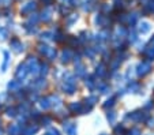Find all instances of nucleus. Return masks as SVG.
Returning a JSON list of instances; mask_svg holds the SVG:
<instances>
[{
    "label": "nucleus",
    "mask_w": 154,
    "mask_h": 135,
    "mask_svg": "<svg viewBox=\"0 0 154 135\" xmlns=\"http://www.w3.org/2000/svg\"><path fill=\"white\" fill-rule=\"evenodd\" d=\"M138 30H139L140 34H146V33H149V30H150V25H149L147 22H142V23L139 25V27H138Z\"/></svg>",
    "instance_id": "6ab92c4d"
},
{
    "label": "nucleus",
    "mask_w": 154,
    "mask_h": 135,
    "mask_svg": "<svg viewBox=\"0 0 154 135\" xmlns=\"http://www.w3.org/2000/svg\"><path fill=\"white\" fill-rule=\"evenodd\" d=\"M113 104H115V98H111V100H108L106 103L104 104V108L106 109V108H111V106H113Z\"/></svg>",
    "instance_id": "f704fd0d"
},
{
    "label": "nucleus",
    "mask_w": 154,
    "mask_h": 135,
    "mask_svg": "<svg viewBox=\"0 0 154 135\" xmlns=\"http://www.w3.org/2000/svg\"><path fill=\"white\" fill-rule=\"evenodd\" d=\"M0 135H3V130L0 128Z\"/></svg>",
    "instance_id": "8fccbe9b"
},
{
    "label": "nucleus",
    "mask_w": 154,
    "mask_h": 135,
    "mask_svg": "<svg viewBox=\"0 0 154 135\" xmlns=\"http://www.w3.org/2000/svg\"><path fill=\"white\" fill-rule=\"evenodd\" d=\"M101 135H106V134H101Z\"/></svg>",
    "instance_id": "3c124183"
},
{
    "label": "nucleus",
    "mask_w": 154,
    "mask_h": 135,
    "mask_svg": "<svg viewBox=\"0 0 154 135\" xmlns=\"http://www.w3.org/2000/svg\"><path fill=\"white\" fill-rule=\"evenodd\" d=\"M142 2H146V0H142Z\"/></svg>",
    "instance_id": "603ef678"
},
{
    "label": "nucleus",
    "mask_w": 154,
    "mask_h": 135,
    "mask_svg": "<svg viewBox=\"0 0 154 135\" xmlns=\"http://www.w3.org/2000/svg\"><path fill=\"white\" fill-rule=\"evenodd\" d=\"M125 37H127V30H125L123 26H119L116 30H115L113 38H112V40H113V45L115 47H119Z\"/></svg>",
    "instance_id": "f03ea898"
},
{
    "label": "nucleus",
    "mask_w": 154,
    "mask_h": 135,
    "mask_svg": "<svg viewBox=\"0 0 154 135\" xmlns=\"http://www.w3.org/2000/svg\"><path fill=\"white\" fill-rule=\"evenodd\" d=\"M42 123H45L44 126H48V124L51 123V119L49 118H45V119H42Z\"/></svg>",
    "instance_id": "c03bdc74"
},
{
    "label": "nucleus",
    "mask_w": 154,
    "mask_h": 135,
    "mask_svg": "<svg viewBox=\"0 0 154 135\" xmlns=\"http://www.w3.org/2000/svg\"><path fill=\"white\" fill-rule=\"evenodd\" d=\"M40 74L42 76L48 74V64H47V63H42V64H40Z\"/></svg>",
    "instance_id": "cd10ccee"
},
{
    "label": "nucleus",
    "mask_w": 154,
    "mask_h": 135,
    "mask_svg": "<svg viewBox=\"0 0 154 135\" xmlns=\"http://www.w3.org/2000/svg\"><path fill=\"white\" fill-rule=\"evenodd\" d=\"M6 115L10 116V118H15L17 116V109L15 108H7L6 109Z\"/></svg>",
    "instance_id": "c85d7f7f"
},
{
    "label": "nucleus",
    "mask_w": 154,
    "mask_h": 135,
    "mask_svg": "<svg viewBox=\"0 0 154 135\" xmlns=\"http://www.w3.org/2000/svg\"><path fill=\"white\" fill-rule=\"evenodd\" d=\"M145 112H142V111H135V112H132V113H130L127 116V119H130L131 121H135V123H139V121H142V120H145Z\"/></svg>",
    "instance_id": "39448f33"
},
{
    "label": "nucleus",
    "mask_w": 154,
    "mask_h": 135,
    "mask_svg": "<svg viewBox=\"0 0 154 135\" xmlns=\"http://www.w3.org/2000/svg\"><path fill=\"white\" fill-rule=\"evenodd\" d=\"M8 37V30L6 27H0V41H4Z\"/></svg>",
    "instance_id": "a878e982"
},
{
    "label": "nucleus",
    "mask_w": 154,
    "mask_h": 135,
    "mask_svg": "<svg viewBox=\"0 0 154 135\" xmlns=\"http://www.w3.org/2000/svg\"><path fill=\"white\" fill-rule=\"evenodd\" d=\"M27 70H29V74H38L40 72V64H38V60L35 57H29L26 62Z\"/></svg>",
    "instance_id": "7ed1b4c3"
},
{
    "label": "nucleus",
    "mask_w": 154,
    "mask_h": 135,
    "mask_svg": "<svg viewBox=\"0 0 154 135\" xmlns=\"http://www.w3.org/2000/svg\"><path fill=\"white\" fill-rule=\"evenodd\" d=\"M63 90L66 91V93H68V94H72L74 91H75V89H76V79L74 78L72 75H70L68 74L67 75V78L64 79V82H63Z\"/></svg>",
    "instance_id": "f257e3e1"
},
{
    "label": "nucleus",
    "mask_w": 154,
    "mask_h": 135,
    "mask_svg": "<svg viewBox=\"0 0 154 135\" xmlns=\"http://www.w3.org/2000/svg\"><path fill=\"white\" fill-rule=\"evenodd\" d=\"M130 40H131V42H134V41H137V35H135V33H132V34L130 35Z\"/></svg>",
    "instance_id": "a18cd8bd"
},
{
    "label": "nucleus",
    "mask_w": 154,
    "mask_h": 135,
    "mask_svg": "<svg viewBox=\"0 0 154 135\" xmlns=\"http://www.w3.org/2000/svg\"><path fill=\"white\" fill-rule=\"evenodd\" d=\"M145 55L147 56V59H150V60L154 59V45H150V47L145 51Z\"/></svg>",
    "instance_id": "393cba45"
},
{
    "label": "nucleus",
    "mask_w": 154,
    "mask_h": 135,
    "mask_svg": "<svg viewBox=\"0 0 154 135\" xmlns=\"http://www.w3.org/2000/svg\"><path fill=\"white\" fill-rule=\"evenodd\" d=\"M64 131H66L67 135H76V124L75 123L64 124Z\"/></svg>",
    "instance_id": "9d476101"
},
{
    "label": "nucleus",
    "mask_w": 154,
    "mask_h": 135,
    "mask_svg": "<svg viewBox=\"0 0 154 135\" xmlns=\"http://www.w3.org/2000/svg\"><path fill=\"white\" fill-rule=\"evenodd\" d=\"M7 87H8V90H11V91H18L20 89V82L19 81H10Z\"/></svg>",
    "instance_id": "4468645a"
},
{
    "label": "nucleus",
    "mask_w": 154,
    "mask_h": 135,
    "mask_svg": "<svg viewBox=\"0 0 154 135\" xmlns=\"http://www.w3.org/2000/svg\"><path fill=\"white\" fill-rule=\"evenodd\" d=\"M10 47H11V49L14 51L15 53H20L22 51H23V44H22L19 40H17V38L11 40V42H10Z\"/></svg>",
    "instance_id": "0eeeda50"
},
{
    "label": "nucleus",
    "mask_w": 154,
    "mask_h": 135,
    "mask_svg": "<svg viewBox=\"0 0 154 135\" xmlns=\"http://www.w3.org/2000/svg\"><path fill=\"white\" fill-rule=\"evenodd\" d=\"M122 60H123V59H120V57H116V60H115V62L112 63V66H111L112 71H116V68L119 67V64L122 63Z\"/></svg>",
    "instance_id": "2f4dec72"
},
{
    "label": "nucleus",
    "mask_w": 154,
    "mask_h": 135,
    "mask_svg": "<svg viewBox=\"0 0 154 135\" xmlns=\"http://www.w3.org/2000/svg\"><path fill=\"white\" fill-rule=\"evenodd\" d=\"M96 74L98 76H105L106 75V67H105L104 63H100V64L96 67Z\"/></svg>",
    "instance_id": "dca6fc26"
},
{
    "label": "nucleus",
    "mask_w": 154,
    "mask_h": 135,
    "mask_svg": "<svg viewBox=\"0 0 154 135\" xmlns=\"http://www.w3.org/2000/svg\"><path fill=\"white\" fill-rule=\"evenodd\" d=\"M139 87L140 86H139V83L138 82H131L127 90H128V93H137V91L139 90Z\"/></svg>",
    "instance_id": "4be33fe9"
},
{
    "label": "nucleus",
    "mask_w": 154,
    "mask_h": 135,
    "mask_svg": "<svg viewBox=\"0 0 154 135\" xmlns=\"http://www.w3.org/2000/svg\"><path fill=\"white\" fill-rule=\"evenodd\" d=\"M86 55L89 56V57H94V55H96V51L91 49V48H89V49H86Z\"/></svg>",
    "instance_id": "e433bc0d"
},
{
    "label": "nucleus",
    "mask_w": 154,
    "mask_h": 135,
    "mask_svg": "<svg viewBox=\"0 0 154 135\" xmlns=\"http://www.w3.org/2000/svg\"><path fill=\"white\" fill-rule=\"evenodd\" d=\"M70 3L72 4V6H76V4L79 3V0H70Z\"/></svg>",
    "instance_id": "49530a36"
},
{
    "label": "nucleus",
    "mask_w": 154,
    "mask_h": 135,
    "mask_svg": "<svg viewBox=\"0 0 154 135\" xmlns=\"http://www.w3.org/2000/svg\"><path fill=\"white\" fill-rule=\"evenodd\" d=\"M27 74H29V70H27L26 63L18 66V70H17V72H15V75H17L18 79H25Z\"/></svg>",
    "instance_id": "423d86ee"
},
{
    "label": "nucleus",
    "mask_w": 154,
    "mask_h": 135,
    "mask_svg": "<svg viewBox=\"0 0 154 135\" xmlns=\"http://www.w3.org/2000/svg\"><path fill=\"white\" fill-rule=\"evenodd\" d=\"M38 19H40V18H38V15L33 14V15H32V17H30V18H29V21H27L26 26H29V25H30V23H33V25H34V23H37V21H38Z\"/></svg>",
    "instance_id": "c756f323"
},
{
    "label": "nucleus",
    "mask_w": 154,
    "mask_h": 135,
    "mask_svg": "<svg viewBox=\"0 0 154 135\" xmlns=\"http://www.w3.org/2000/svg\"><path fill=\"white\" fill-rule=\"evenodd\" d=\"M51 18H52V15H51V8H47L45 11H42V14H41V19H42L44 22H49Z\"/></svg>",
    "instance_id": "412c9836"
},
{
    "label": "nucleus",
    "mask_w": 154,
    "mask_h": 135,
    "mask_svg": "<svg viewBox=\"0 0 154 135\" xmlns=\"http://www.w3.org/2000/svg\"><path fill=\"white\" fill-rule=\"evenodd\" d=\"M106 118H108V120L111 121V123H115V119H116V113H115L113 111H111L109 113H108Z\"/></svg>",
    "instance_id": "72a5a7b5"
},
{
    "label": "nucleus",
    "mask_w": 154,
    "mask_h": 135,
    "mask_svg": "<svg viewBox=\"0 0 154 135\" xmlns=\"http://www.w3.org/2000/svg\"><path fill=\"white\" fill-rule=\"evenodd\" d=\"M44 135H60V134H59V131H57V130H55V128H51L49 131L47 132V134H44Z\"/></svg>",
    "instance_id": "58836bf2"
},
{
    "label": "nucleus",
    "mask_w": 154,
    "mask_h": 135,
    "mask_svg": "<svg viewBox=\"0 0 154 135\" xmlns=\"http://www.w3.org/2000/svg\"><path fill=\"white\" fill-rule=\"evenodd\" d=\"M8 63H10V53L7 51L3 52V64H2V72H6L7 67H8Z\"/></svg>",
    "instance_id": "9b49d317"
},
{
    "label": "nucleus",
    "mask_w": 154,
    "mask_h": 135,
    "mask_svg": "<svg viewBox=\"0 0 154 135\" xmlns=\"http://www.w3.org/2000/svg\"><path fill=\"white\" fill-rule=\"evenodd\" d=\"M48 49H49V47H48V45H44V44H40V45H38V51H40L42 55H47Z\"/></svg>",
    "instance_id": "7c9ffc66"
},
{
    "label": "nucleus",
    "mask_w": 154,
    "mask_h": 135,
    "mask_svg": "<svg viewBox=\"0 0 154 135\" xmlns=\"http://www.w3.org/2000/svg\"><path fill=\"white\" fill-rule=\"evenodd\" d=\"M52 33H51V32H47V33H44V34H42V38H45V40H49V38H52Z\"/></svg>",
    "instance_id": "79ce46f5"
},
{
    "label": "nucleus",
    "mask_w": 154,
    "mask_h": 135,
    "mask_svg": "<svg viewBox=\"0 0 154 135\" xmlns=\"http://www.w3.org/2000/svg\"><path fill=\"white\" fill-rule=\"evenodd\" d=\"M35 2H29V3H26L23 7H22V10H20V12L22 14H32L33 11H34V8H35Z\"/></svg>",
    "instance_id": "6e6552de"
},
{
    "label": "nucleus",
    "mask_w": 154,
    "mask_h": 135,
    "mask_svg": "<svg viewBox=\"0 0 154 135\" xmlns=\"http://www.w3.org/2000/svg\"><path fill=\"white\" fill-rule=\"evenodd\" d=\"M49 103H51V106H53V108H59V106L61 105V98L59 97V96H51Z\"/></svg>",
    "instance_id": "ddd939ff"
},
{
    "label": "nucleus",
    "mask_w": 154,
    "mask_h": 135,
    "mask_svg": "<svg viewBox=\"0 0 154 135\" xmlns=\"http://www.w3.org/2000/svg\"><path fill=\"white\" fill-rule=\"evenodd\" d=\"M40 106L41 109H44V111H47V109L51 108V103H49V97H44L40 100Z\"/></svg>",
    "instance_id": "f3484780"
},
{
    "label": "nucleus",
    "mask_w": 154,
    "mask_h": 135,
    "mask_svg": "<svg viewBox=\"0 0 154 135\" xmlns=\"http://www.w3.org/2000/svg\"><path fill=\"white\" fill-rule=\"evenodd\" d=\"M86 86L90 90H93L94 87H96V81H94V76H89V78H86Z\"/></svg>",
    "instance_id": "b1692460"
},
{
    "label": "nucleus",
    "mask_w": 154,
    "mask_h": 135,
    "mask_svg": "<svg viewBox=\"0 0 154 135\" xmlns=\"http://www.w3.org/2000/svg\"><path fill=\"white\" fill-rule=\"evenodd\" d=\"M75 68H76V74H78L79 76H85V72H86V71H85V66L82 64L81 62L76 63V64H75Z\"/></svg>",
    "instance_id": "5701e85b"
},
{
    "label": "nucleus",
    "mask_w": 154,
    "mask_h": 135,
    "mask_svg": "<svg viewBox=\"0 0 154 135\" xmlns=\"http://www.w3.org/2000/svg\"><path fill=\"white\" fill-rule=\"evenodd\" d=\"M74 57V53H72V51H70V49H64L63 52H61V62L63 63H68L71 59Z\"/></svg>",
    "instance_id": "1a4fd4ad"
},
{
    "label": "nucleus",
    "mask_w": 154,
    "mask_h": 135,
    "mask_svg": "<svg viewBox=\"0 0 154 135\" xmlns=\"http://www.w3.org/2000/svg\"><path fill=\"white\" fill-rule=\"evenodd\" d=\"M150 70H151L150 63L149 62H140L139 64H138V67H137V74L139 76H145L146 74L150 72Z\"/></svg>",
    "instance_id": "20e7f679"
},
{
    "label": "nucleus",
    "mask_w": 154,
    "mask_h": 135,
    "mask_svg": "<svg viewBox=\"0 0 154 135\" xmlns=\"http://www.w3.org/2000/svg\"><path fill=\"white\" fill-rule=\"evenodd\" d=\"M8 135H20V127L18 124H11L8 128Z\"/></svg>",
    "instance_id": "a211bd4d"
},
{
    "label": "nucleus",
    "mask_w": 154,
    "mask_h": 135,
    "mask_svg": "<svg viewBox=\"0 0 154 135\" xmlns=\"http://www.w3.org/2000/svg\"><path fill=\"white\" fill-rule=\"evenodd\" d=\"M147 123H149V126H154V119H153V120H151V119H149V120H147Z\"/></svg>",
    "instance_id": "de8ad7c7"
},
{
    "label": "nucleus",
    "mask_w": 154,
    "mask_h": 135,
    "mask_svg": "<svg viewBox=\"0 0 154 135\" xmlns=\"http://www.w3.org/2000/svg\"><path fill=\"white\" fill-rule=\"evenodd\" d=\"M123 131H124V128H123V126H120V127H116V130H115V132H116L117 135H119V134H122Z\"/></svg>",
    "instance_id": "37998d69"
},
{
    "label": "nucleus",
    "mask_w": 154,
    "mask_h": 135,
    "mask_svg": "<svg viewBox=\"0 0 154 135\" xmlns=\"http://www.w3.org/2000/svg\"><path fill=\"white\" fill-rule=\"evenodd\" d=\"M76 19H78V17H76V15H72V17H70V18H68V21H67V23H68V25H72V23H74V22H75V21H76Z\"/></svg>",
    "instance_id": "ea45409f"
},
{
    "label": "nucleus",
    "mask_w": 154,
    "mask_h": 135,
    "mask_svg": "<svg viewBox=\"0 0 154 135\" xmlns=\"http://www.w3.org/2000/svg\"><path fill=\"white\" fill-rule=\"evenodd\" d=\"M70 111L72 112V113H82V112H83L82 104H81V103H71V105H70Z\"/></svg>",
    "instance_id": "f8f14e48"
},
{
    "label": "nucleus",
    "mask_w": 154,
    "mask_h": 135,
    "mask_svg": "<svg viewBox=\"0 0 154 135\" xmlns=\"http://www.w3.org/2000/svg\"><path fill=\"white\" fill-rule=\"evenodd\" d=\"M45 83H47L45 82V79H44V78H40V79H35L34 82L32 83V86L34 89H42L44 86H45Z\"/></svg>",
    "instance_id": "aec40b11"
},
{
    "label": "nucleus",
    "mask_w": 154,
    "mask_h": 135,
    "mask_svg": "<svg viewBox=\"0 0 154 135\" xmlns=\"http://www.w3.org/2000/svg\"><path fill=\"white\" fill-rule=\"evenodd\" d=\"M97 101H98V97H96V96H90V97H87L86 103H89L90 105H94Z\"/></svg>",
    "instance_id": "473e14b6"
},
{
    "label": "nucleus",
    "mask_w": 154,
    "mask_h": 135,
    "mask_svg": "<svg viewBox=\"0 0 154 135\" xmlns=\"http://www.w3.org/2000/svg\"><path fill=\"white\" fill-rule=\"evenodd\" d=\"M138 19V15L137 14H132V17H130V25H134Z\"/></svg>",
    "instance_id": "a19ab883"
},
{
    "label": "nucleus",
    "mask_w": 154,
    "mask_h": 135,
    "mask_svg": "<svg viewBox=\"0 0 154 135\" xmlns=\"http://www.w3.org/2000/svg\"><path fill=\"white\" fill-rule=\"evenodd\" d=\"M45 56H47L49 60H55V57H56V49H55V48H49Z\"/></svg>",
    "instance_id": "bb28decb"
},
{
    "label": "nucleus",
    "mask_w": 154,
    "mask_h": 135,
    "mask_svg": "<svg viewBox=\"0 0 154 135\" xmlns=\"http://www.w3.org/2000/svg\"><path fill=\"white\" fill-rule=\"evenodd\" d=\"M38 128H40L38 126H35V124H32V126H29L27 128L23 130V135H34L35 132L38 131Z\"/></svg>",
    "instance_id": "2eb2a0df"
},
{
    "label": "nucleus",
    "mask_w": 154,
    "mask_h": 135,
    "mask_svg": "<svg viewBox=\"0 0 154 135\" xmlns=\"http://www.w3.org/2000/svg\"><path fill=\"white\" fill-rule=\"evenodd\" d=\"M63 2H64V0H63ZM67 2H68V0H67Z\"/></svg>",
    "instance_id": "864d4df0"
},
{
    "label": "nucleus",
    "mask_w": 154,
    "mask_h": 135,
    "mask_svg": "<svg viewBox=\"0 0 154 135\" xmlns=\"http://www.w3.org/2000/svg\"><path fill=\"white\" fill-rule=\"evenodd\" d=\"M128 134L130 135H140V130L139 128H132V130H130Z\"/></svg>",
    "instance_id": "4c0bfd02"
},
{
    "label": "nucleus",
    "mask_w": 154,
    "mask_h": 135,
    "mask_svg": "<svg viewBox=\"0 0 154 135\" xmlns=\"http://www.w3.org/2000/svg\"><path fill=\"white\" fill-rule=\"evenodd\" d=\"M96 22L98 25H104V22H105V18H104V15H98V17L96 18Z\"/></svg>",
    "instance_id": "c9c22d12"
},
{
    "label": "nucleus",
    "mask_w": 154,
    "mask_h": 135,
    "mask_svg": "<svg viewBox=\"0 0 154 135\" xmlns=\"http://www.w3.org/2000/svg\"><path fill=\"white\" fill-rule=\"evenodd\" d=\"M150 45H154V38H151V41H150Z\"/></svg>",
    "instance_id": "09e8293b"
}]
</instances>
